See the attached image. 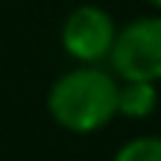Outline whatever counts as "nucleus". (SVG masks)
<instances>
[{"label": "nucleus", "instance_id": "nucleus-2", "mask_svg": "<svg viewBox=\"0 0 161 161\" xmlns=\"http://www.w3.org/2000/svg\"><path fill=\"white\" fill-rule=\"evenodd\" d=\"M108 66L120 82H161V16H139L117 29Z\"/></svg>", "mask_w": 161, "mask_h": 161}, {"label": "nucleus", "instance_id": "nucleus-3", "mask_svg": "<svg viewBox=\"0 0 161 161\" xmlns=\"http://www.w3.org/2000/svg\"><path fill=\"white\" fill-rule=\"evenodd\" d=\"M117 38V25L108 10L82 3L60 25V44L76 63H104Z\"/></svg>", "mask_w": 161, "mask_h": 161}, {"label": "nucleus", "instance_id": "nucleus-6", "mask_svg": "<svg viewBox=\"0 0 161 161\" xmlns=\"http://www.w3.org/2000/svg\"><path fill=\"white\" fill-rule=\"evenodd\" d=\"M145 3H152L155 10H161V0H145Z\"/></svg>", "mask_w": 161, "mask_h": 161}, {"label": "nucleus", "instance_id": "nucleus-1", "mask_svg": "<svg viewBox=\"0 0 161 161\" xmlns=\"http://www.w3.org/2000/svg\"><path fill=\"white\" fill-rule=\"evenodd\" d=\"M120 79L101 63H79L47 89V114L66 133H98L117 117Z\"/></svg>", "mask_w": 161, "mask_h": 161}, {"label": "nucleus", "instance_id": "nucleus-5", "mask_svg": "<svg viewBox=\"0 0 161 161\" xmlns=\"http://www.w3.org/2000/svg\"><path fill=\"white\" fill-rule=\"evenodd\" d=\"M111 161H161V136H136L123 142Z\"/></svg>", "mask_w": 161, "mask_h": 161}, {"label": "nucleus", "instance_id": "nucleus-4", "mask_svg": "<svg viewBox=\"0 0 161 161\" xmlns=\"http://www.w3.org/2000/svg\"><path fill=\"white\" fill-rule=\"evenodd\" d=\"M158 108V89L155 82H123L117 95V114L130 120H145Z\"/></svg>", "mask_w": 161, "mask_h": 161}]
</instances>
